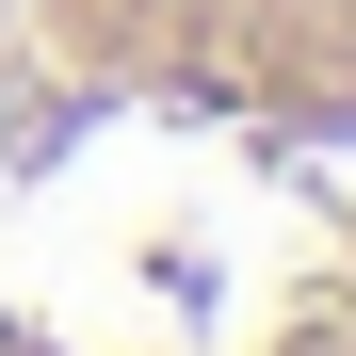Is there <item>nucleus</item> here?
Returning a JSON list of instances; mask_svg holds the SVG:
<instances>
[{
    "label": "nucleus",
    "instance_id": "1",
    "mask_svg": "<svg viewBox=\"0 0 356 356\" xmlns=\"http://www.w3.org/2000/svg\"><path fill=\"white\" fill-rule=\"evenodd\" d=\"M0 356H356V0H0Z\"/></svg>",
    "mask_w": 356,
    "mask_h": 356
}]
</instances>
